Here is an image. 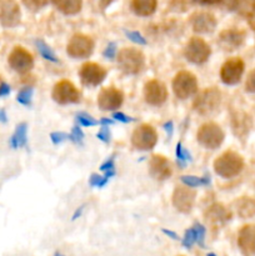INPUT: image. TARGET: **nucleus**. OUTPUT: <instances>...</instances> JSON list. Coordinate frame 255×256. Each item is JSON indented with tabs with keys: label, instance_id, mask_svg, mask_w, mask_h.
Instances as JSON below:
<instances>
[{
	"label": "nucleus",
	"instance_id": "obj_1",
	"mask_svg": "<svg viewBox=\"0 0 255 256\" xmlns=\"http://www.w3.org/2000/svg\"><path fill=\"white\" fill-rule=\"evenodd\" d=\"M244 169V159L240 154L228 150L222 152L214 162V170L219 176L224 179H232L238 176Z\"/></svg>",
	"mask_w": 255,
	"mask_h": 256
},
{
	"label": "nucleus",
	"instance_id": "obj_2",
	"mask_svg": "<svg viewBox=\"0 0 255 256\" xmlns=\"http://www.w3.org/2000/svg\"><path fill=\"white\" fill-rule=\"evenodd\" d=\"M118 65L126 75H136L145 65V58L140 50L134 48H125L118 52Z\"/></svg>",
	"mask_w": 255,
	"mask_h": 256
},
{
	"label": "nucleus",
	"instance_id": "obj_3",
	"mask_svg": "<svg viewBox=\"0 0 255 256\" xmlns=\"http://www.w3.org/2000/svg\"><path fill=\"white\" fill-rule=\"evenodd\" d=\"M222 102V94L216 88H208L202 90L194 102L195 112L202 116H209L215 112Z\"/></svg>",
	"mask_w": 255,
	"mask_h": 256
},
{
	"label": "nucleus",
	"instance_id": "obj_4",
	"mask_svg": "<svg viewBox=\"0 0 255 256\" xmlns=\"http://www.w3.org/2000/svg\"><path fill=\"white\" fill-rule=\"evenodd\" d=\"M224 132L215 122H206V124L202 125L196 134V139L199 144L204 146L205 149L209 150L218 149L224 142Z\"/></svg>",
	"mask_w": 255,
	"mask_h": 256
},
{
	"label": "nucleus",
	"instance_id": "obj_5",
	"mask_svg": "<svg viewBox=\"0 0 255 256\" xmlns=\"http://www.w3.org/2000/svg\"><path fill=\"white\" fill-rule=\"evenodd\" d=\"M172 92L178 99H189L198 92V80L190 72H180L172 80Z\"/></svg>",
	"mask_w": 255,
	"mask_h": 256
},
{
	"label": "nucleus",
	"instance_id": "obj_6",
	"mask_svg": "<svg viewBox=\"0 0 255 256\" xmlns=\"http://www.w3.org/2000/svg\"><path fill=\"white\" fill-rule=\"evenodd\" d=\"M210 54H212V49H210L209 44L202 38H192L189 42L186 44L184 50V55L186 60H189L192 64H204L208 62Z\"/></svg>",
	"mask_w": 255,
	"mask_h": 256
},
{
	"label": "nucleus",
	"instance_id": "obj_7",
	"mask_svg": "<svg viewBox=\"0 0 255 256\" xmlns=\"http://www.w3.org/2000/svg\"><path fill=\"white\" fill-rule=\"evenodd\" d=\"M94 52V42L84 34H75L66 45V52L74 59H88Z\"/></svg>",
	"mask_w": 255,
	"mask_h": 256
},
{
	"label": "nucleus",
	"instance_id": "obj_8",
	"mask_svg": "<svg viewBox=\"0 0 255 256\" xmlns=\"http://www.w3.org/2000/svg\"><path fill=\"white\" fill-rule=\"evenodd\" d=\"M52 96L54 102L60 105L76 104L80 102V92L69 80H62L56 82L52 89Z\"/></svg>",
	"mask_w": 255,
	"mask_h": 256
},
{
	"label": "nucleus",
	"instance_id": "obj_9",
	"mask_svg": "<svg viewBox=\"0 0 255 256\" xmlns=\"http://www.w3.org/2000/svg\"><path fill=\"white\" fill-rule=\"evenodd\" d=\"M158 142V134L152 125L142 124L134 130L132 135V144L135 149L148 152L154 149Z\"/></svg>",
	"mask_w": 255,
	"mask_h": 256
},
{
	"label": "nucleus",
	"instance_id": "obj_10",
	"mask_svg": "<svg viewBox=\"0 0 255 256\" xmlns=\"http://www.w3.org/2000/svg\"><path fill=\"white\" fill-rule=\"evenodd\" d=\"M245 64L240 58H232L222 64L220 69V79L225 85H236L244 74Z\"/></svg>",
	"mask_w": 255,
	"mask_h": 256
},
{
	"label": "nucleus",
	"instance_id": "obj_11",
	"mask_svg": "<svg viewBox=\"0 0 255 256\" xmlns=\"http://www.w3.org/2000/svg\"><path fill=\"white\" fill-rule=\"evenodd\" d=\"M106 75V69L96 62H86L80 68L79 72L80 82L88 88H95L100 85L105 80Z\"/></svg>",
	"mask_w": 255,
	"mask_h": 256
},
{
	"label": "nucleus",
	"instance_id": "obj_12",
	"mask_svg": "<svg viewBox=\"0 0 255 256\" xmlns=\"http://www.w3.org/2000/svg\"><path fill=\"white\" fill-rule=\"evenodd\" d=\"M10 68L19 74H26L34 66V58L24 48L16 46L12 49L8 58Z\"/></svg>",
	"mask_w": 255,
	"mask_h": 256
},
{
	"label": "nucleus",
	"instance_id": "obj_13",
	"mask_svg": "<svg viewBox=\"0 0 255 256\" xmlns=\"http://www.w3.org/2000/svg\"><path fill=\"white\" fill-rule=\"evenodd\" d=\"M22 12L15 0L0 2V24L5 28H15L20 24Z\"/></svg>",
	"mask_w": 255,
	"mask_h": 256
},
{
	"label": "nucleus",
	"instance_id": "obj_14",
	"mask_svg": "<svg viewBox=\"0 0 255 256\" xmlns=\"http://www.w3.org/2000/svg\"><path fill=\"white\" fill-rule=\"evenodd\" d=\"M124 94L116 88H104L98 96V105L102 112H112L122 106Z\"/></svg>",
	"mask_w": 255,
	"mask_h": 256
},
{
	"label": "nucleus",
	"instance_id": "obj_15",
	"mask_svg": "<svg viewBox=\"0 0 255 256\" xmlns=\"http://www.w3.org/2000/svg\"><path fill=\"white\" fill-rule=\"evenodd\" d=\"M195 196H196V192L192 188L178 186L175 188L174 194H172V205L178 212L188 214L192 212L194 206Z\"/></svg>",
	"mask_w": 255,
	"mask_h": 256
},
{
	"label": "nucleus",
	"instance_id": "obj_16",
	"mask_svg": "<svg viewBox=\"0 0 255 256\" xmlns=\"http://www.w3.org/2000/svg\"><path fill=\"white\" fill-rule=\"evenodd\" d=\"M144 98L152 106H162L168 99V90L159 80H150L144 86Z\"/></svg>",
	"mask_w": 255,
	"mask_h": 256
},
{
	"label": "nucleus",
	"instance_id": "obj_17",
	"mask_svg": "<svg viewBox=\"0 0 255 256\" xmlns=\"http://www.w3.org/2000/svg\"><path fill=\"white\" fill-rule=\"evenodd\" d=\"M238 248L242 256H255V225H245L239 230Z\"/></svg>",
	"mask_w": 255,
	"mask_h": 256
},
{
	"label": "nucleus",
	"instance_id": "obj_18",
	"mask_svg": "<svg viewBox=\"0 0 255 256\" xmlns=\"http://www.w3.org/2000/svg\"><path fill=\"white\" fill-rule=\"evenodd\" d=\"M245 42V32L242 30L238 29H226L224 32H220L219 42L220 48L225 52H232V50H236L244 44Z\"/></svg>",
	"mask_w": 255,
	"mask_h": 256
},
{
	"label": "nucleus",
	"instance_id": "obj_19",
	"mask_svg": "<svg viewBox=\"0 0 255 256\" xmlns=\"http://www.w3.org/2000/svg\"><path fill=\"white\" fill-rule=\"evenodd\" d=\"M190 25L198 34H210L216 28V19L210 12H195L190 18Z\"/></svg>",
	"mask_w": 255,
	"mask_h": 256
},
{
	"label": "nucleus",
	"instance_id": "obj_20",
	"mask_svg": "<svg viewBox=\"0 0 255 256\" xmlns=\"http://www.w3.org/2000/svg\"><path fill=\"white\" fill-rule=\"evenodd\" d=\"M149 172L155 180H166L172 176V166L166 158L162 155H152L149 162Z\"/></svg>",
	"mask_w": 255,
	"mask_h": 256
},
{
	"label": "nucleus",
	"instance_id": "obj_21",
	"mask_svg": "<svg viewBox=\"0 0 255 256\" xmlns=\"http://www.w3.org/2000/svg\"><path fill=\"white\" fill-rule=\"evenodd\" d=\"M158 8V0H132V10L138 16H150Z\"/></svg>",
	"mask_w": 255,
	"mask_h": 256
},
{
	"label": "nucleus",
	"instance_id": "obj_22",
	"mask_svg": "<svg viewBox=\"0 0 255 256\" xmlns=\"http://www.w3.org/2000/svg\"><path fill=\"white\" fill-rule=\"evenodd\" d=\"M60 12L65 15H75L82 10V0H52Z\"/></svg>",
	"mask_w": 255,
	"mask_h": 256
},
{
	"label": "nucleus",
	"instance_id": "obj_23",
	"mask_svg": "<svg viewBox=\"0 0 255 256\" xmlns=\"http://www.w3.org/2000/svg\"><path fill=\"white\" fill-rule=\"evenodd\" d=\"M230 216H232L230 212L222 204L212 205L206 212V219L215 224H222L225 222H229Z\"/></svg>",
	"mask_w": 255,
	"mask_h": 256
},
{
	"label": "nucleus",
	"instance_id": "obj_24",
	"mask_svg": "<svg viewBox=\"0 0 255 256\" xmlns=\"http://www.w3.org/2000/svg\"><path fill=\"white\" fill-rule=\"evenodd\" d=\"M235 205L238 215L242 219H248L255 215V200L252 198H240Z\"/></svg>",
	"mask_w": 255,
	"mask_h": 256
},
{
	"label": "nucleus",
	"instance_id": "obj_25",
	"mask_svg": "<svg viewBox=\"0 0 255 256\" xmlns=\"http://www.w3.org/2000/svg\"><path fill=\"white\" fill-rule=\"evenodd\" d=\"M28 125L26 122H20L15 129L14 135L10 139V146L12 149H18V148L26 146L28 142Z\"/></svg>",
	"mask_w": 255,
	"mask_h": 256
},
{
	"label": "nucleus",
	"instance_id": "obj_26",
	"mask_svg": "<svg viewBox=\"0 0 255 256\" xmlns=\"http://www.w3.org/2000/svg\"><path fill=\"white\" fill-rule=\"evenodd\" d=\"M182 184L186 185L188 188H198V186H206L210 184L209 175H204L202 178L194 176V175H184L180 178Z\"/></svg>",
	"mask_w": 255,
	"mask_h": 256
},
{
	"label": "nucleus",
	"instance_id": "obj_27",
	"mask_svg": "<svg viewBox=\"0 0 255 256\" xmlns=\"http://www.w3.org/2000/svg\"><path fill=\"white\" fill-rule=\"evenodd\" d=\"M232 8L242 15H252L255 12V0H232Z\"/></svg>",
	"mask_w": 255,
	"mask_h": 256
},
{
	"label": "nucleus",
	"instance_id": "obj_28",
	"mask_svg": "<svg viewBox=\"0 0 255 256\" xmlns=\"http://www.w3.org/2000/svg\"><path fill=\"white\" fill-rule=\"evenodd\" d=\"M35 45H36V48H38V50H39L40 55H42V56L44 58L45 60H48V62H59V59L56 58L55 52H52V48H50L49 45H48L46 42H44V40L36 39V40H35Z\"/></svg>",
	"mask_w": 255,
	"mask_h": 256
},
{
	"label": "nucleus",
	"instance_id": "obj_29",
	"mask_svg": "<svg viewBox=\"0 0 255 256\" xmlns=\"http://www.w3.org/2000/svg\"><path fill=\"white\" fill-rule=\"evenodd\" d=\"M32 88H24V89L20 90L18 92L16 100L18 102H20L24 106H30L32 105Z\"/></svg>",
	"mask_w": 255,
	"mask_h": 256
},
{
	"label": "nucleus",
	"instance_id": "obj_30",
	"mask_svg": "<svg viewBox=\"0 0 255 256\" xmlns=\"http://www.w3.org/2000/svg\"><path fill=\"white\" fill-rule=\"evenodd\" d=\"M76 122L82 126H96L98 124H100V122H98L96 119H94L92 115L86 114V112H79V114H76Z\"/></svg>",
	"mask_w": 255,
	"mask_h": 256
},
{
	"label": "nucleus",
	"instance_id": "obj_31",
	"mask_svg": "<svg viewBox=\"0 0 255 256\" xmlns=\"http://www.w3.org/2000/svg\"><path fill=\"white\" fill-rule=\"evenodd\" d=\"M192 229H194V232H195V242H196V244L199 245L200 248H204L205 234H206V229H205V226H202V224L196 222V224H194Z\"/></svg>",
	"mask_w": 255,
	"mask_h": 256
},
{
	"label": "nucleus",
	"instance_id": "obj_32",
	"mask_svg": "<svg viewBox=\"0 0 255 256\" xmlns=\"http://www.w3.org/2000/svg\"><path fill=\"white\" fill-rule=\"evenodd\" d=\"M175 155H176V159L179 162H185L192 160V155H190V152L182 146V144L180 142H178L176 148H175Z\"/></svg>",
	"mask_w": 255,
	"mask_h": 256
},
{
	"label": "nucleus",
	"instance_id": "obj_33",
	"mask_svg": "<svg viewBox=\"0 0 255 256\" xmlns=\"http://www.w3.org/2000/svg\"><path fill=\"white\" fill-rule=\"evenodd\" d=\"M108 182H109V178H106L105 175L104 176H100L98 174H92L89 179V185L92 188H99V189H102V188H104L108 184Z\"/></svg>",
	"mask_w": 255,
	"mask_h": 256
},
{
	"label": "nucleus",
	"instance_id": "obj_34",
	"mask_svg": "<svg viewBox=\"0 0 255 256\" xmlns=\"http://www.w3.org/2000/svg\"><path fill=\"white\" fill-rule=\"evenodd\" d=\"M195 242H195L194 229H192V228H190V229H188L186 232H185L184 238L182 239V244L185 249H192V245H194Z\"/></svg>",
	"mask_w": 255,
	"mask_h": 256
},
{
	"label": "nucleus",
	"instance_id": "obj_35",
	"mask_svg": "<svg viewBox=\"0 0 255 256\" xmlns=\"http://www.w3.org/2000/svg\"><path fill=\"white\" fill-rule=\"evenodd\" d=\"M125 35H126L128 39L132 40L135 44L146 45V39L139 32H130V30H128V32H125Z\"/></svg>",
	"mask_w": 255,
	"mask_h": 256
},
{
	"label": "nucleus",
	"instance_id": "obj_36",
	"mask_svg": "<svg viewBox=\"0 0 255 256\" xmlns=\"http://www.w3.org/2000/svg\"><path fill=\"white\" fill-rule=\"evenodd\" d=\"M84 139V132L80 129V126H74L72 129V132L69 134V140H72L75 144H80Z\"/></svg>",
	"mask_w": 255,
	"mask_h": 256
},
{
	"label": "nucleus",
	"instance_id": "obj_37",
	"mask_svg": "<svg viewBox=\"0 0 255 256\" xmlns=\"http://www.w3.org/2000/svg\"><path fill=\"white\" fill-rule=\"evenodd\" d=\"M102 172H115V155H112V156L108 158L99 168Z\"/></svg>",
	"mask_w": 255,
	"mask_h": 256
},
{
	"label": "nucleus",
	"instance_id": "obj_38",
	"mask_svg": "<svg viewBox=\"0 0 255 256\" xmlns=\"http://www.w3.org/2000/svg\"><path fill=\"white\" fill-rule=\"evenodd\" d=\"M96 138L102 140V142H105V144H109L112 142V132H110L109 126H102L96 134Z\"/></svg>",
	"mask_w": 255,
	"mask_h": 256
},
{
	"label": "nucleus",
	"instance_id": "obj_39",
	"mask_svg": "<svg viewBox=\"0 0 255 256\" xmlns=\"http://www.w3.org/2000/svg\"><path fill=\"white\" fill-rule=\"evenodd\" d=\"M245 90L248 92H252V94H255V69L252 70L248 75V79L245 82Z\"/></svg>",
	"mask_w": 255,
	"mask_h": 256
},
{
	"label": "nucleus",
	"instance_id": "obj_40",
	"mask_svg": "<svg viewBox=\"0 0 255 256\" xmlns=\"http://www.w3.org/2000/svg\"><path fill=\"white\" fill-rule=\"evenodd\" d=\"M66 139H69V135L65 134V132H54L50 134V140L52 142V144L58 145V144H62V142H65Z\"/></svg>",
	"mask_w": 255,
	"mask_h": 256
},
{
	"label": "nucleus",
	"instance_id": "obj_41",
	"mask_svg": "<svg viewBox=\"0 0 255 256\" xmlns=\"http://www.w3.org/2000/svg\"><path fill=\"white\" fill-rule=\"evenodd\" d=\"M102 55L110 60L115 59V56H116V45H115V42H110V44L105 48Z\"/></svg>",
	"mask_w": 255,
	"mask_h": 256
},
{
	"label": "nucleus",
	"instance_id": "obj_42",
	"mask_svg": "<svg viewBox=\"0 0 255 256\" xmlns=\"http://www.w3.org/2000/svg\"><path fill=\"white\" fill-rule=\"evenodd\" d=\"M112 118H114L115 120H118V122H124V124H129V122H135L134 118L128 116V115H125L124 112H114V114H112Z\"/></svg>",
	"mask_w": 255,
	"mask_h": 256
},
{
	"label": "nucleus",
	"instance_id": "obj_43",
	"mask_svg": "<svg viewBox=\"0 0 255 256\" xmlns=\"http://www.w3.org/2000/svg\"><path fill=\"white\" fill-rule=\"evenodd\" d=\"M24 2L26 6L30 8V9L36 10V9H40L42 5H45L46 0H24Z\"/></svg>",
	"mask_w": 255,
	"mask_h": 256
},
{
	"label": "nucleus",
	"instance_id": "obj_44",
	"mask_svg": "<svg viewBox=\"0 0 255 256\" xmlns=\"http://www.w3.org/2000/svg\"><path fill=\"white\" fill-rule=\"evenodd\" d=\"M9 94H10V86L6 84V82H2V84H0V98L8 96Z\"/></svg>",
	"mask_w": 255,
	"mask_h": 256
},
{
	"label": "nucleus",
	"instance_id": "obj_45",
	"mask_svg": "<svg viewBox=\"0 0 255 256\" xmlns=\"http://www.w3.org/2000/svg\"><path fill=\"white\" fill-rule=\"evenodd\" d=\"M162 234H165V235H166V236L172 238V240H179V236H178V234H176V232H172V230L162 229Z\"/></svg>",
	"mask_w": 255,
	"mask_h": 256
},
{
	"label": "nucleus",
	"instance_id": "obj_46",
	"mask_svg": "<svg viewBox=\"0 0 255 256\" xmlns=\"http://www.w3.org/2000/svg\"><path fill=\"white\" fill-rule=\"evenodd\" d=\"M194 2L202 5H212V4H216V2H220L222 0H194Z\"/></svg>",
	"mask_w": 255,
	"mask_h": 256
},
{
	"label": "nucleus",
	"instance_id": "obj_47",
	"mask_svg": "<svg viewBox=\"0 0 255 256\" xmlns=\"http://www.w3.org/2000/svg\"><path fill=\"white\" fill-rule=\"evenodd\" d=\"M164 129H165V132H168V135H169V136H172V129H174V126H172V122H165V124H164Z\"/></svg>",
	"mask_w": 255,
	"mask_h": 256
},
{
	"label": "nucleus",
	"instance_id": "obj_48",
	"mask_svg": "<svg viewBox=\"0 0 255 256\" xmlns=\"http://www.w3.org/2000/svg\"><path fill=\"white\" fill-rule=\"evenodd\" d=\"M82 210H84V205H82V206H80V208H78V209L75 210L74 215H72V220H76L78 218H80V215L82 214Z\"/></svg>",
	"mask_w": 255,
	"mask_h": 256
},
{
	"label": "nucleus",
	"instance_id": "obj_49",
	"mask_svg": "<svg viewBox=\"0 0 255 256\" xmlns=\"http://www.w3.org/2000/svg\"><path fill=\"white\" fill-rule=\"evenodd\" d=\"M98 2H99L100 8H102V9H105V8L109 6V5L112 4V2H114V0H98Z\"/></svg>",
	"mask_w": 255,
	"mask_h": 256
},
{
	"label": "nucleus",
	"instance_id": "obj_50",
	"mask_svg": "<svg viewBox=\"0 0 255 256\" xmlns=\"http://www.w3.org/2000/svg\"><path fill=\"white\" fill-rule=\"evenodd\" d=\"M100 124L104 125V126H108V125H112V124H114V120L109 119V118H102V119L100 120Z\"/></svg>",
	"mask_w": 255,
	"mask_h": 256
},
{
	"label": "nucleus",
	"instance_id": "obj_51",
	"mask_svg": "<svg viewBox=\"0 0 255 256\" xmlns=\"http://www.w3.org/2000/svg\"><path fill=\"white\" fill-rule=\"evenodd\" d=\"M8 122L6 112H5L4 109H0V122Z\"/></svg>",
	"mask_w": 255,
	"mask_h": 256
},
{
	"label": "nucleus",
	"instance_id": "obj_52",
	"mask_svg": "<svg viewBox=\"0 0 255 256\" xmlns=\"http://www.w3.org/2000/svg\"><path fill=\"white\" fill-rule=\"evenodd\" d=\"M54 256H65V255L60 254V252H55V254H54Z\"/></svg>",
	"mask_w": 255,
	"mask_h": 256
},
{
	"label": "nucleus",
	"instance_id": "obj_53",
	"mask_svg": "<svg viewBox=\"0 0 255 256\" xmlns=\"http://www.w3.org/2000/svg\"><path fill=\"white\" fill-rule=\"evenodd\" d=\"M206 256H215L214 254H212V252H209V254H208Z\"/></svg>",
	"mask_w": 255,
	"mask_h": 256
},
{
	"label": "nucleus",
	"instance_id": "obj_54",
	"mask_svg": "<svg viewBox=\"0 0 255 256\" xmlns=\"http://www.w3.org/2000/svg\"><path fill=\"white\" fill-rule=\"evenodd\" d=\"M2 79H0V84H2Z\"/></svg>",
	"mask_w": 255,
	"mask_h": 256
}]
</instances>
